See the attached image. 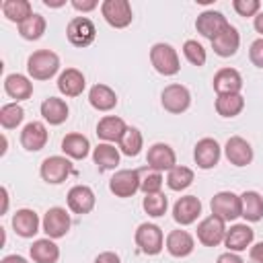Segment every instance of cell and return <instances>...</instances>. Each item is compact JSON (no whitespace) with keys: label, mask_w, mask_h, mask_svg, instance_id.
Wrapping results in <instances>:
<instances>
[{"label":"cell","mask_w":263,"mask_h":263,"mask_svg":"<svg viewBox=\"0 0 263 263\" xmlns=\"http://www.w3.org/2000/svg\"><path fill=\"white\" fill-rule=\"evenodd\" d=\"M60 70V58L51 49H37L27 58V72L33 80H49Z\"/></svg>","instance_id":"cell-1"},{"label":"cell","mask_w":263,"mask_h":263,"mask_svg":"<svg viewBox=\"0 0 263 263\" xmlns=\"http://www.w3.org/2000/svg\"><path fill=\"white\" fill-rule=\"evenodd\" d=\"M150 64L162 76H175L181 70L179 53L168 43H154L152 45V49H150Z\"/></svg>","instance_id":"cell-2"},{"label":"cell","mask_w":263,"mask_h":263,"mask_svg":"<svg viewBox=\"0 0 263 263\" xmlns=\"http://www.w3.org/2000/svg\"><path fill=\"white\" fill-rule=\"evenodd\" d=\"M136 245L144 255H158L164 249V234L162 228L150 222H144L136 228Z\"/></svg>","instance_id":"cell-3"},{"label":"cell","mask_w":263,"mask_h":263,"mask_svg":"<svg viewBox=\"0 0 263 263\" xmlns=\"http://www.w3.org/2000/svg\"><path fill=\"white\" fill-rule=\"evenodd\" d=\"M212 214L218 216L224 222H232L242 214V203H240V195L232 193V191H218L212 201H210Z\"/></svg>","instance_id":"cell-4"},{"label":"cell","mask_w":263,"mask_h":263,"mask_svg":"<svg viewBox=\"0 0 263 263\" xmlns=\"http://www.w3.org/2000/svg\"><path fill=\"white\" fill-rule=\"evenodd\" d=\"M72 173H74V166H72L68 156H47L41 162V168H39L41 179L45 183H49V185L64 183Z\"/></svg>","instance_id":"cell-5"},{"label":"cell","mask_w":263,"mask_h":263,"mask_svg":"<svg viewBox=\"0 0 263 263\" xmlns=\"http://www.w3.org/2000/svg\"><path fill=\"white\" fill-rule=\"evenodd\" d=\"M101 14L113 29H125L134 21L132 4L127 0H105L101 4Z\"/></svg>","instance_id":"cell-6"},{"label":"cell","mask_w":263,"mask_h":263,"mask_svg":"<svg viewBox=\"0 0 263 263\" xmlns=\"http://www.w3.org/2000/svg\"><path fill=\"white\" fill-rule=\"evenodd\" d=\"M66 37L74 47H88L97 37V27L88 16H74L66 27Z\"/></svg>","instance_id":"cell-7"},{"label":"cell","mask_w":263,"mask_h":263,"mask_svg":"<svg viewBox=\"0 0 263 263\" xmlns=\"http://www.w3.org/2000/svg\"><path fill=\"white\" fill-rule=\"evenodd\" d=\"M160 103H162L164 111H168L173 115H179V113H185L191 107V92L183 84H168L160 92Z\"/></svg>","instance_id":"cell-8"},{"label":"cell","mask_w":263,"mask_h":263,"mask_svg":"<svg viewBox=\"0 0 263 263\" xmlns=\"http://www.w3.org/2000/svg\"><path fill=\"white\" fill-rule=\"evenodd\" d=\"M72 226V220H70V214L66 212V208H60V205H53L45 212L43 220H41V228L43 232L49 236V238H62L68 234Z\"/></svg>","instance_id":"cell-9"},{"label":"cell","mask_w":263,"mask_h":263,"mask_svg":"<svg viewBox=\"0 0 263 263\" xmlns=\"http://www.w3.org/2000/svg\"><path fill=\"white\" fill-rule=\"evenodd\" d=\"M142 177L136 168H121L109 179V191L115 197H132L140 189Z\"/></svg>","instance_id":"cell-10"},{"label":"cell","mask_w":263,"mask_h":263,"mask_svg":"<svg viewBox=\"0 0 263 263\" xmlns=\"http://www.w3.org/2000/svg\"><path fill=\"white\" fill-rule=\"evenodd\" d=\"M226 230V222L212 214L197 224V240L203 247H218L220 242H224Z\"/></svg>","instance_id":"cell-11"},{"label":"cell","mask_w":263,"mask_h":263,"mask_svg":"<svg viewBox=\"0 0 263 263\" xmlns=\"http://www.w3.org/2000/svg\"><path fill=\"white\" fill-rule=\"evenodd\" d=\"M220 156H222V148L214 138H201L193 148V160L203 171L214 168L220 162Z\"/></svg>","instance_id":"cell-12"},{"label":"cell","mask_w":263,"mask_h":263,"mask_svg":"<svg viewBox=\"0 0 263 263\" xmlns=\"http://www.w3.org/2000/svg\"><path fill=\"white\" fill-rule=\"evenodd\" d=\"M146 162H148V168H152V171H158V173L171 171L173 166H177V154L168 144L156 142L148 148Z\"/></svg>","instance_id":"cell-13"},{"label":"cell","mask_w":263,"mask_h":263,"mask_svg":"<svg viewBox=\"0 0 263 263\" xmlns=\"http://www.w3.org/2000/svg\"><path fill=\"white\" fill-rule=\"evenodd\" d=\"M228 25H230L228 18H226L222 12H218V10H203L201 14H197V21H195L197 33H199L201 37L210 39V41H212L216 35H220Z\"/></svg>","instance_id":"cell-14"},{"label":"cell","mask_w":263,"mask_h":263,"mask_svg":"<svg viewBox=\"0 0 263 263\" xmlns=\"http://www.w3.org/2000/svg\"><path fill=\"white\" fill-rule=\"evenodd\" d=\"M224 154H226L228 162L234 164V166H247V164L253 162V156H255L253 154V146L240 136H232V138L226 140Z\"/></svg>","instance_id":"cell-15"},{"label":"cell","mask_w":263,"mask_h":263,"mask_svg":"<svg viewBox=\"0 0 263 263\" xmlns=\"http://www.w3.org/2000/svg\"><path fill=\"white\" fill-rule=\"evenodd\" d=\"M66 201H68L70 212L84 216V214H90L92 212V208L97 203V197H95V191L88 185H74L68 191Z\"/></svg>","instance_id":"cell-16"},{"label":"cell","mask_w":263,"mask_h":263,"mask_svg":"<svg viewBox=\"0 0 263 263\" xmlns=\"http://www.w3.org/2000/svg\"><path fill=\"white\" fill-rule=\"evenodd\" d=\"M199 214H201V201L195 195H183L173 205V218L181 226L193 224L199 218Z\"/></svg>","instance_id":"cell-17"},{"label":"cell","mask_w":263,"mask_h":263,"mask_svg":"<svg viewBox=\"0 0 263 263\" xmlns=\"http://www.w3.org/2000/svg\"><path fill=\"white\" fill-rule=\"evenodd\" d=\"M47 127L43 121H29L21 132V146L29 152H39L47 144Z\"/></svg>","instance_id":"cell-18"},{"label":"cell","mask_w":263,"mask_h":263,"mask_svg":"<svg viewBox=\"0 0 263 263\" xmlns=\"http://www.w3.org/2000/svg\"><path fill=\"white\" fill-rule=\"evenodd\" d=\"M164 247H166V251H168L173 257L183 259V257H189V255L193 253V249H195V238H193L187 230L177 228V230H171V232L166 234Z\"/></svg>","instance_id":"cell-19"},{"label":"cell","mask_w":263,"mask_h":263,"mask_svg":"<svg viewBox=\"0 0 263 263\" xmlns=\"http://www.w3.org/2000/svg\"><path fill=\"white\" fill-rule=\"evenodd\" d=\"M240 47V33L236 27L228 25L220 35L212 39V49L220 58H232Z\"/></svg>","instance_id":"cell-20"},{"label":"cell","mask_w":263,"mask_h":263,"mask_svg":"<svg viewBox=\"0 0 263 263\" xmlns=\"http://www.w3.org/2000/svg\"><path fill=\"white\" fill-rule=\"evenodd\" d=\"M212 84L218 95H238L242 90V76L234 68H220L214 74Z\"/></svg>","instance_id":"cell-21"},{"label":"cell","mask_w":263,"mask_h":263,"mask_svg":"<svg viewBox=\"0 0 263 263\" xmlns=\"http://www.w3.org/2000/svg\"><path fill=\"white\" fill-rule=\"evenodd\" d=\"M39 226H41V220H39L35 210L21 208L12 214V228L23 238H33L39 232Z\"/></svg>","instance_id":"cell-22"},{"label":"cell","mask_w":263,"mask_h":263,"mask_svg":"<svg viewBox=\"0 0 263 263\" xmlns=\"http://www.w3.org/2000/svg\"><path fill=\"white\" fill-rule=\"evenodd\" d=\"M255 240V230L249 224H234L226 230L224 236V247L232 253H240L247 247H251Z\"/></svg>","instance_id":"cell-23"},{"label":"cell","mask_w":263,"mask_h":263,"mask_svg":"<svg viewBox=\"0 0 263 263\" xmlns=\"http://www.w3.org/2000/svg\"><path fill=\"white\" fill-rule=\"evenodd\" d=\"M86 88V78L78 68H66L58 76V90L64 97H78Z\"/></svg>","instance_id":"cell-24"},{"label":"cell","mask_w":263,"mask_h":263,"mask_svg":"<svg viewBox=\"0 0 263 263\" xmlns=\"http://www.w3.org/2000/svg\"><path fill=\"white\" fill-rule=\"evenodd\" d=\"M125 129H127L125 121L121 117H117V115H105L97 123V136L107 144H115V142L119 144V140L123 138Z\"/></svg>","instance_id":"cell-25"},{"label":"cell","mask_w":263,"mask_h":263,"mask_svg":"<svg viewBox=\"0 0 263 263\" xmlns=\"http://www.w3.org/2000/svg\"><path fill=\"white\" fill-rule=\"evenodd\" d=\"M4 92H6L10 99H14V103L27 101V99H31V95H33V82H31L25 74H18V72L8 74V76L4 78Z\"/></svg>","instance_id":"cell-26"},{"label":"cell","mask_w":263,"mask_h":263,"mask_svg":"<svg viewBox=\"0 0 263 263\" xmlns=\"http://www.w3.org/2000/svg\"><path fill=\"white\" fill-rule=\"evenodd\" d=\"M68 103L60 97H47L41 103V117L49 123V125H62L68 119Z\"/></svg>","instance_id":"cell-27"},{"label":"cell","mask_w":263,"mask_h":263,"mask_svg":"<svg viewBox=\"0 0 263 263\" xmlns=\"http://www.w3.org/2000/svg\"><path fill=\"white\" fill-rule=\"evenodd\" d=\"M62 152H64V156H68L72 160H84L90 152V142H88L86 136H82L78 132H72V134L64 136Z\"/></svg>","instance_id":"cell-28"},{"label":"cell","mask_w":263,"mask_h":263,"mask_svg":"<svg viewBox=\"0 0 263 263\" xmlns=\"http://www.w3.org/2000/svg\"><path fill=\"white\" fill-rule=\"evenodd\" d=\"M29 255L33 263H55L60 259V247L53 242V238H37L29 247Z\"/></svg>","instance_id":"cell-29"},{"label":"cell","mask_w":263,"mask_h":263,"mask_svg":"<svg viewBox=\"0 0 263 263\" xmlns=\"http://www.w3.org/2000/svg\"><path fill=\"white\" fill-rule=\"evenodd\" d=\"M88 103H90L92 109L107 113V111L115 109V105H117V95H115V90H113L111 86H107V84H95V86H90V90H88Z\"/></svg>","instance_id":"cell-30"},{"label":"cell","mask_w":263,"mask_h":263,"mask_svg":"<svg viewBox=\"0 0 263 263\" xmlns=\"http://www.w3.org/2000/svg\"><path fill=\"white\" fill-rule=\"evenodd\" d=\"M240 203H242V218L247 222H259L263 220V197L257 191H245L240 193Z\"/></svg>","instance_id":"cell-31"},{"label":"cell","mask_w":263,"mask_h":263,"mask_svg":"<svg viewBox=\"0 0 263 263\" xmlns=\"http://www.w3.org/2000/svg\"><path fill=\"white\" fill-rule=\"evenodd\" d=\"M2 14L10 21V23H25L29 16H33V6L29 0H4L2 2Z\"/></svg>","instance_id":"cell-32"},{"label":"cell","mask_w":263,"mask_h":263,"mask_svg":"<svg viewBox=\"0 0 263 263\" xmlns=\"http://www.w3.org/2000/svg\"><path fill=\"white\" fill-rule=\"evenodd\" d=\"M92 160L99 166V171H111L119 164V150L113 144L103 142L92 150Z\"/></svg>","instance_id":"cell-33"},{"label":"cell","mask_w":263,"mask_h":263,"mask_svg":"<svg viewBox=\"0 0 263 263\" xmlns=\"http://www.w3.org/2000/svg\"><path fill=\"white\" fill-rule=\"evenodd\" d=\"M245 109V97L238 95H218L216 97V111L222 117H236Z\"/></svg>","instance_id":"cell-34"},{"label":"cell","mask_w":263,"mask_h":263,"mask_svg":"<svg viewBox=\"0 0 263 263\" xmlns=\"http://www.w3.org/2000/svg\"><path fill=\"white\" fill-rule=\"evenodd\" d=\"M193 179H195V175H193V171H191L189 166L177 164V166H173V168L168 171V175H166V185H168V189H173V191H183V189H187V187L193 183Z\"/></svg>","instance_id":"cell-35"},{"label":"cell","mask_w":263,"mask_h":263,"mask_svg":"<svg viewBox=\"0 0 263 263\" xmlns=\"http://www.w3.org/2000/svg\"><path fill=\"white\" fill-rule=\"evenodd\" d=\"M45 27H47V23H45V18L41 16V14H33V16H29L25 23H21L18 25V35L23 37V39H27V41H37V39H41L43 37V33H45Z\"/></svg>","instance_id":"cell-36"},{"label":"cell","mask_w":263,"mask_h":263,"mask_svg":"<svg viewBox=\"0 0 263 263\" xmlns=\"http://www.w3.org/2000/svg\"><path fill=\"white\" fill-rule=\"evenodd\" d=\"M144 148V138H142V132L138 127H127L123 138L119 140V150L121 154L125 156H138L140 150Z\"/></svg>","instance_id":"cell-37"},{"label":"cell","mask_w":263,"mask_h":263,"mask_svg":"<svg viewBox=\"0 0 263 263\" xmlns=\"http://www.w3.org/2000/svg\"><path fill=\"white\" fill-rule=\"evenodd\" d=\"M25 119V109L18 103H6L0 109V125L4 129H14L23 123Z\"/></svg>","instance_id":"cell-38"},{"label":"cell","mask_w":263,"mask_h":263,"mask_svg":"<svg viewBox=\"0 0 263 263\" xmlns=\"http://www.w3.org/2000/svg\"><path fill=\"white\" fill-rule=\"evenodd\" d=\"M142 208H144V212H146L148 216L160 218V216H164L166 210H168V199H166V195H164L162 191H160V193H148V195H144V199H142Z\"/></svg>","instance_id":"cell-39"},{"label":"cell","mask_w":263,"mask_h":263,"mask_svg":"<svg viewBox=\"0 0 263 263\" xmlns=\"http://www.w3.org/2000/svg\"><path fill=\"white\" fill-rule=\"evenodd\" d=\"M183 55H185V60L189 64H193L197 68H201L205 64V60H208V53H205L203 45L199 41H195V39H187L183 43Z\"/></svg>","instance_id":"cell-40"},{"label":"cell","mask_w":263,"mask_h":263,"mask_svg":"<svg viewBox=\"0 0 263 263\" xmlns=\"http://www.w3.org/2000/svg\"><path fill=\"white\" fill-rule=\"evenodd\" d=\"M140 189L144 191V195L148 193H160L162 189V175L158 171H148L144 177H142V183H140Z\"/></svg>","instance_id":"cell-41"},{"label":"cell","mask_w":263,"mask_h":263,"mask_svg":"<svg viewBox=\"0 0 263 263\" xmlns=\"http://www.w3.org/2000/svg\"><path fill=\"white\" fill-rule=\"evenodd\" d=\"M232 8L236 10L238 16H257L261 12V2L259 0H232Z\"/></svg>","instance_id":"cell-42"},{"label":"cell","mask_w":263,"mask_h":263,"mask_svg":"<svg viewBox=\"0 0 263 263\" xmlns=\"http://www.w3.org/2000/svg\"><path fill=\"white\" fill-rule=\"evenodd\" d=\"M249 58H251L253 66L263 68V37H259V39H255V41L251 43V47H249Z\"/></svg>","instance_id":"cell-43"},{"label":"cell","mask_w":263,"mask_h":263,"mask_svg":"<svg viewBox=\"0 0 263 263\" xmlns=\"http://www.w3.org/2000/svg\"><path fill=\"white\" fill-rule=\"evenodd\" d=\"M99 6L97 0H72V8L78 12H92Z\"/></svg>","instance_id":"cell-44"},{"label":"cell","mask_w":263,"mask_h":263,"mask_svg":"<svg viewBox=\"0 0 263 263\" xmlns=\"http://www.w3.org/2000/svg\"><path fill=\"white\" fill-rule=\"evenodd\" d=\"M95 263H121V259L113 251H103V253H99L95 257Z\"/></svg>","instance_id":"cell-45"},{"label":"cell","mask_w":263,"mask_h":263,"mask_svg":"<svg viewBox=\"0 0 263 263\" xmlns=\"http://www.w3.org/2000/svg\"><path fill=\"white\" fill-rule=\"evenodd\" d=\"M216 263H245V261H242V257H240L238 253H232V251H226V253H222V255H218V259H216Z\"/></svg>","instance_id":"cell-46"},{"label":"cell","mask_w":263,"mask_h":263,"mask_svg":"<svg viewBox=\"0 0 263 263\" xmlns=\"http://www.w3.org/2000/svg\"><path fill=\"white\" fill-rule=\"evenodd\" d=\"M251 259L255 263H263V242H257L251 247Z\"/></svg>","instance_id":"cell-47"},{"label":"cell","mask_w":263,"mask_h":263,"mask_svg":"<svg viewBox=\"0 0 263 263\" xmlns=\"http://www.w3.org/2000/svg\"><path fill=\"white\" fill-rule=\"evenodd\" d=\"M0 263H29V261L25 257H21V255H6V257H2Z\"/></svg>","instance_id":"cell-48"},{"label":"cell","mask_w":263,"mask_h":263,"mask_svg":"<svg viewBox=\"0 0 263 263\" xmlns=\"http://www.w3.org/2000/svg\"><path fill=\"white\" fill-rule=\"evenodd\" d=\"M253 27H255V31L261 33V37H263V10L253 18Z\"/></svg>","instance_id":"cell-49"},{"label":"cell","mask_w":263,"mask_h":263,"mask_svg":"<svg viewBox=\"0 0 263 263\" xmlns=\"http://www.w3.org/2000/svg\"><path fill=\"white\" fill-rule=\"evenodd\" d=\"M0 193H2V214H6V210H8V189L2 187Z\"/></svg>","instance_id":"cell-50"},{"label":"cell","mask_w":263,"mask_h":263,"mask_svg":"<svg viewBox=\"0 0 263 263\" xmlns=\"http://www.w3.org/2000/svg\"><path fill=\"white\" fill-rule=\"evenodd\" d=\"M43 4L49 6V8H60V6H64V2H51V0H43Z\"/></svg>","instance_id":"cell-51"}]
</instances>
